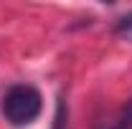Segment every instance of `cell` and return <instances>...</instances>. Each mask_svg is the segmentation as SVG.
Here are the masks:
<instances>
[{"label": "cell", "mask_w": 132, "mask_h": 129, "mask_svg": "<svg viewBox=\"0 0 132 129\" xmlns=\"http://www.w3.org/2000/svg\"><path fill=\"white\" fill-rule=\"evenodd\" d=\"M43 109V96L33 84H15L3 96V116L10 127L33 124Z\"/></svg>", "instance_id": "obj_1"}, {"label": "cell", "mask_w": 132, "mask_h": 129, "mask_svg": "<svg viewBox=\"0 0 132 129\" xmlns=\"http://www.w3.org/2000/svg\"><path fill=\"white\" fill-rule=\"evenodd\" d=\"M94 129H132V99L125 101L119 109L109 112L107 116H102Z\"/></svg>", "instance_id": "obj_2"}, {"label": "cell", "mask_w": 132, "mask_h": 129, "mask_svg": "<svg viewBox=\"0 0 132 129\" xmlns=\"http://www.w3.org/2000/svg\"><path fill=\"white\" fill-rule=\"evenodd\" d=\"M114 33L119 35V38H122V41L132 43V13H127V15H122L119 20H117Z\"/></svg>", "instance_id": "obj_3"}, {"label": "cell", "mask_w": 132, "mask_h": 129, "mask_svg": "<svg viewBox=\"0 0 132 129\" xmlns=\"http://www.w3.org/2000/svg\"><path fill=\"white\" fill-rule=\"evenodd\" d=\"M53 129H69V109H66V101H64V99H59V104H56Z\"/></svg>", "instance_id": "obj_4"}]
</instances>
